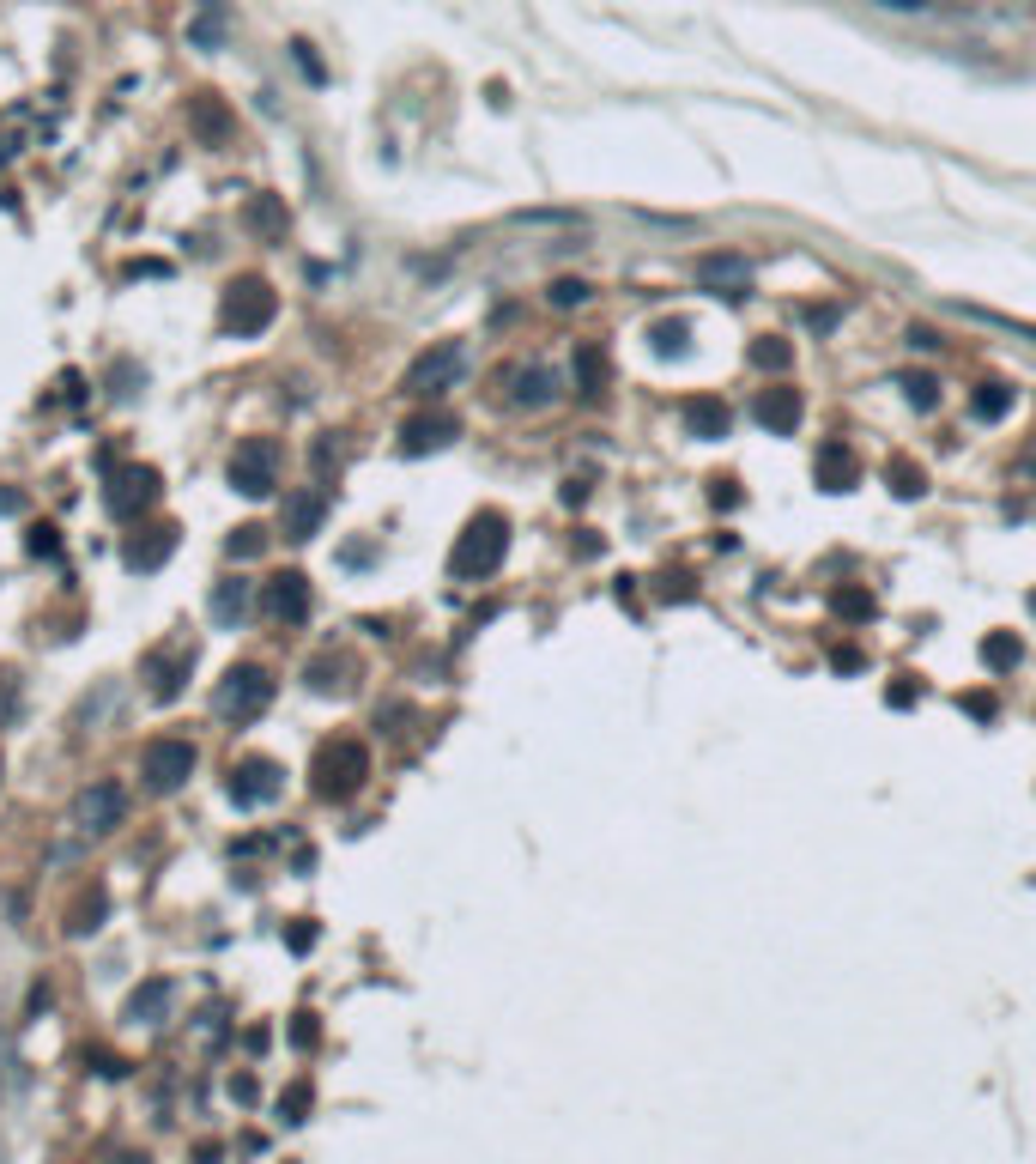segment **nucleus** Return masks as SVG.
Wrapping results in <instances>:
<instances>
[{
	"mask_svg": "<svg viewBox=\"0 0 1036 1164\" xmlns=\"http://www.w3.org/2000/svg\"><path fill=\"white\" fill-rule=\"evenodd\" d=\"M503 552H509V522H503L498 510H479V516L455 534L449 570H455L461 583H485V576L503 565Z\"/></svg>",
	"mask_w": 1036,
	"mask_h": 1164,
	"instance_id": "1",
	"label": "nucleus"
},
{
	"mask_svg": "<svg viewBox=\"0 0 1036 1164\" xmlns=\"http://www.w3.org/2000/svg\"><path fill=\"white\" fill-rule=\"evenodd\" d=\"M273 316H280V298H273V285H267V280H231V285H224L218 328H224L231 340H255V334H267Z\"/></svg>",
	"mask_w": 1036,
	"mask_h": 1164,
	"instance_id": "2",
	"label": "nucleus"
},
{
	"mask_svg": "<svg viewBox=\"0 0 1036 1164\" xmlns=\"http://www.w3.org/2000/svg\"><path fill=\"white\" fill-rule=\"evenodd\" d=\"M364 776H370V752H364V741H327L322 752H316V795L322 801H352L357 788H364Z\"/></svg>",
	"mask_w": 1036,
	"mask_h": 1164,
	"instance_id": "3",
	"label": "nucleus"
},
{
	"mask_svg": "<svg viewBox=\"0 0 1036 1164\" xmlns=\"http://www.w3.org/2000/svg\"><path fill=\"white\" fill-rule=\"evenodd\" d=\"M467 370V353L461 340H436V346H425V353L406 364V394H419V400H430V394H443V388H455Z\"/></svg>",
	"mask_w": 1036,
	"mask_h": 1164,
	"instance_id": "4",
	"label": "nucleus"
},
{
	"mask_svg": "<svg viewBox=\"0 0 1036 1164\" xmlns=\"http://www.w3.org/2000/svg\"><path fill=\"white\" fill-rule=\"evenodd\" d=\"M273 704V673L267 668H231L224 673V686H218V716L224 722H255L261 709Z\"/></svg>",
	"mask_w": 1036,
	"mask_h": 1164,
	"instance_id": "5",
	"label": "nucleus"
},
{
	"mask_svg": "<svg viewBox=\"0 0 1036 1164\" xmlns=\"http://www.w3.org/2000/svg\"><path fill=\"white\" fill-rule=\"evenodd\" d=\"M194 765H201V752H194L188 741H152L140 752V776H145L152 795H177L182 782L194 776Z\"/></svg>",
	"mask_w": 1036,
	"mask_h": 1164,
	"instance_id": "6",
	"label": "nucleus"
},
{
	"mask_svg": "<svg viewBox=\"0 0 1036 1164\" xmlns=\"http://www.w3.org/2000/svg\"><path fill=\"white\" fill-rule=\"evenodd\" d=\"M231 486L243 497H267L273 486H280V443L273 437H249V443H237V456H231Z\"/></svg>",
	"mask_w": 1036,
	"mask_h": 1164,
	"instance_id": "7",
	"label": "nucleus"
},
{
	"mask_svg": "<svg viewBox=\"0 0 1036 1164\" xmlns=\"http://www.w3.org/2000/svg\"><path fill=\"white\" fill-rule=\"evenodd\" d=\"M122 812H128L122 782H91V788H79V801H73V825H79L85 837H104V831L122 825Z\"/></svg>",
	"mask_w": 1036,
	"mask_h": 1164,
	"instance_id": "8",
	"label": "nucleus"
},
{
	"mask_svg": "<svg viewBox=\"0 0 1036 1164\" xmlns=\"http://www.w3.org/2000/svg\"><path fill=\"white\" fill-rule=\"evenodd\" d=\"M286 788V771L273 765V758H243V765H231V782H224V795L237 801V807H261V801H273Z\"/></svg>",
	"mask_w": 1036,
	"mask_h": 1164,
	"instance_id": "9",
	"label": "nucleus"
},
{
	"mask_svg": "<svg viewBox=\"0 0 1036 1164\" xmlns=\"http://www.w3.org/2000/svg\"><path fill=\"white\" fill-rule=\"evenodd\" d=\"M104 503H109V516L134 522L140 510H152V503H158V473H152V467H122V473L109 480Z\"/></svg>",
	"mask_w": 1036,
	"mask_h": 1164,
	"instance_id": "10",
	"label": "nucleus"
},
{
	"mask_svg": "<svg viewBox=\"0 0 1036 1164\" xmlns=\"http://www.w3.org/2000/svg\"><path fill=\"white\" fill-rule=\"evenodd\" d=\"M322 522H327V492L322 486L286 492V503H280V534H286V540H316Z\"/></svg>",
	"mask_w": 1036,
	"mask_h": 1164,
	"instance_id": "11",
	"label": "nucleus"
},
{
	"mask_svg": "<svg viewBox=\"0 0 1036 1164\" xmlns=\"http://www.w3.org/2000/svg\"><path fill=\"white\" fill-rule=\"evenodd\" d=\"M503 383H509V400H515V407H552V400H558V388H564L552 364H515Z\"/></svg>",
	"mask_w": 1036,
	"mask_h": 1164,
	"instance_id": "12",
	"label": "nucleus"
},
{
	"mask_svg": "<svg viewBox=\"0 0 1036 1164\" xmlns=\"http://www.w3.org/2000/svg\"><path fill=\"white\" fill-rule=\"evenodd\" d=\"M461 437V424L449 419V413H419V419L400 424V449L406 456H430V449H443V443H455Z\"/></svg>",
	"mask_w": 1036,
	"mask_h": 1164,
	"instance_id": "13",
	"label": "nucleus"
},
{
	"mask_svg": "<svg viewBox=\"0 0 1036 1164\" xmlns=\"http://www.w3.org/2000/svg\"><path fill=\"white\" fill-rule=\"evenodd\" d=\"M751 419L764 424V431H794V424H800V394L788 383L758 388V394H751Z\"/></svg>",
	"mask_w": 1036,
	"mask_h": 1164,
	"instance_id": "14",
	"label": "nucleus"
},
{
	"mask_svg": "<svg viewBox=\"0 0 1036 1164\" xmlns=\"http://www.w3.org/2000/svg\"><path fill=\"white\" fill-rule=\"evenodd\" d=\"M267 613L273 619H310V576L303 570H286V576H273V589H267Z\"/></svg>",
	"mask_w": 1036,
	"mask_h": 1164,
	"instance_id": "15",
	"label": "nucleus"
},
{
	"mask_svg": "<svg viewBox=\"0 0 1036 1164\" xmlns=\"http://www.w3.org/2000/svg\"><path fill=\"white\" fill-rule=\"evenodd\" d=\"M697 280L715 285L721 298H740L751 285V261L746 255H703V261H697Z\"/></svg>",
	"mask_w": 1036,
	"mask_h": 1164,
	"instance_id": "16",
	"label": "nucleus"
},
{
	"mask_svg": "<svg viewBox=\"0 0 1036 1164\" xmlns=\"http://www.w3.org/2000/svg\"><path fill=\"white\" fill-rule=\"evenodd\" d=\"M188 128H194V134H201L207 146H224L237 122H231V109L218 104L213 92H201V98H188Z\"/></svg>",
	"mask_w": 1036,
	"mask_h": 1164,
	"instance_id": "17",
	"label": "nucleus"
},
{
	"mask_svg": "<svg viewBox=\"0 0 1036 1164\" xmlns=\"http://www.w3.org/2000/svg\"><path fill=\"white\" fill-rule=\"evenodd\" d=\"M188 668H194V649H158L152 655V698H177L182 679H188Z\"/></svg>",
	"mask_w": 1036,
	"mask_h": 1164,
	"instance_id": "18",
	"label": "nucleus"
},
{
	"mask_svg": "<svg viewBox=\"0 0 1036 1164\" xmlns=\"http://www.w3.org/2000/svg\"><path fill=\"white\" fill-rule=\"evenodd\" d=\"M813 473H819V486H824V492H849V486L860 480V461L849 456L843 443H824V449H819V461H813Z\"/></svg>",
	"mask_w": 1036,
	"mask_h": 1164,
	"instance_id": "19",
	"label": "nucleus"
},
{
	"mask_svg": "<svg viewBox=\"0 0 1036 1164\" xmlns=\"http://www.w3.org/2000/svg\"><path fill=\"white\" fill-rule=\"evenodd\" d=\"M249 595H255V589L243 583V576L218 583V589H213V625H218V631H237V625L249 619Z\"/></svg>",
	"mask_w": 1036,
	"mask_h": 1164,
	"instance_id": "20",
	"label": "nucleus"
},
{
	"mask_svg": "<svg viewBox=\"0 0 1036 1164\" xmlns=\"http://www.w3.org/2000/svg\"><path fill=\"white\" fill-rule=\"evenodd\" d=\"M885 486H892L903 503H915V497L928 492V467L909 461V456H892V461H885Z\"/></svg>",
	"mask_w": 1036,
	"mask_h": 1164,
	"instance_id": "21",
	"label": "nucleus"
},
{
	"mask_svg": "<svg viewBox=\"0 0 1036 1164\" xmlns=\"http://www.w3.org/2000/svg\"><path fill=\"white\" fill-rule=\"evenodd\" d=\"M685 424H691L697 437H727V424H734V413H727V400H715V394H703V400H691V407H685Z\"/></svg>",
	"mask_w": 1036,
	"mask_h": 1164,
	"instance_id": "22",
	"label": "nucleus"
},
{
	"mask_svg": "<svg viewBox=\"0 0 1036 1164\" xmlns=\"http://www.w3.org/2000/svg\"><path fill=\"white\" fill-rule=\"evenodd\" d=\"M601 388H607V353H601V346H582V353H576V394L594 400Z\"/></svg>",
	"mask_w": 1036,
	"mask_h": 1164,
	"instance_id": "23",
	"label": "nucleus"
},
{
	"mask_svg": "<svg viewBox=\"0 0 1036 1164\" xmlns=\"http://www.w3.org/2000/svg\"><path fill=\"white\" fill-rule=\"evenodd\" d=\"M170 546H177V528H158L145 546L134 540V546H128V570H158L164 559H170Z\"/></svg>",
	"mask_w": 1036,
	"mask_h": 1164,
	"instance_id": "24",
	"label": "nucleus"
},
{
	"mask_svg": "<svg viewBox=\"0 0 1036 1164\" xmlns=\"http://www.w3.org/2000/svg\"><path fill=\"white\" fill-rule=\"evenodd\" d=\"M746 358L758 364V370H770V377H776V370H788V364H794V346H788L782 334H764V340H751Z\"/></svg>",
	"mask_w": 1036,
	"mask_h": 1164,
	"instance_id": "25",
	"label": "nucleus"
},
{
	"mask_svg": "<svg viewBox=\"0 0 1036 1164\" xmlns=\"http://www.w3.org/2000/svg\"><path fill=\"white\" fill-rule=\"evenodd\" d=\"M969 413L988 419V424L1006 419V413H1012V388H1006V383H982V388H976V400H969Z\"/></svg>",
	"mask_w": 1036,
	"mask_h": 1164,
	"instance_id": "26",
	"label": "nucleus"
},
{
	"mask_svg": "<svg viewBox=\"0 0 1036 1164\" xmlns=\"http://www.w3.org/2000/svg\"><path fill=\"white\" fill-rule=\"evenodd\" d=\"M685 334H691V328H685L680 316H661L655 328H648V346H655L661 358H680L685 353Z\"/></svg>",
	"mask_w": 1036,
	"mask_h": 1164,
	"instance_id": "27",
	"label": "nucleus"
},
{
	"mask_svg": "<svg viewBox=\"0 0 1036 1164\" xmlns=\"http://www.w3.org/2000/svg\"><path fill=\"white\" fill-rule=\"evenodd\" d=\"M982 655H988V668L1012 673V668H1018V655H1025V649H1018V637H1012V631H988V643H982Z\"/></svg>",
	"mask_w": 1036,
	"mask_h": 1164,
	"instance_id": "28",
	"label": "nucleus"
},
{
	"mask_svg": "<svg viewBox=\"0 0 1036 1164\" xmlns=\"http://www.w3.org/2000/svg\"><path fill=\"white\" fill-rule=\"evenodd\" d=\"M830 606H836L843 619H873V595H867L860 583H843V589H830Z\"/></svg>",
	"mask_w": 1036,
	"mask_h": 1164,
	"instance_id": "29",
	"label": "nucleus"
},
{
	"mask_svg": "<svg viewBox=\"0 0 1036 1164\" xmlns=\"http://www.w3.org/2000/svg\"><path fill=\"white\" fill-rule=\"evenodd\" d=\"M164 1001H170V983H145V994H134V1001H128V1013H134V1019H158V1013H164Z\"/></svg>",
	"mask_w": 1036,
	"mask_h": 1164,
	"instance_id": "30",
	"label": "nucleus"
},
{
	"mask_svg": "<svg viewBox=\"0 0 1036 1164\" xmlns=\"http://www.w3.org/2000/svg\"><path fill=\"white\" fill-rule=\"evenodd\" d=\"M903 394H909V407H915V413H928L933 400H939V383H933V377H922V370H909V377H903Z\"/></svg>",
	"mask_w": 1036,
	"mask_h": 1164,
	"instance_id": "31",
	"label": "nucleus"
},
{
	"mask_svg": "<svg viewBox=\"0 0 1036 1164\" xmlns=\"http://www.w3.org/2000/svg\"><path fill=\"white\" fill-rule=\"evenodd\" d=\"M249 225H255V231H286V207H280L273 195H261V201L249 207Z\"/></svg>",
	"mask_w": 1036,
	"mask_h": 1164,
	"instance_id": "32",
	"label": "nucleus"
},
{
	"mask_svg": "<svg viewBox=\"0 0 1036 1164\" xmlns=\"http://www.w3.org/2000/svg\"><path fill=\"white\" fill-rule=\"evenodd\" d=\"M515 225H558V231H576L582 225V212H515Z\"/></svg>",
	"mask_w": 1036,
	"mask_h": 1164,
	"instance_id": "33",
	"label": "nucleus"
},
{
	"mask_svg": "<svg viewBox=\"0 0 1036 1164\" xmlns=\"http://www.w3.org/2000/svg\"><path fill=\"white\" fill-rule=\"evenodd\" d=\"M261 546H267V534H261V528H237V534H231V546H224V552H231V559H255Z\"/></svg>",
	"mask_w": 1036,
	"mask_h": 1164,
	"instance_id": "34",
	"label": "nucleus"
},
{
	"mask_svg": "<svg viewBox=\"0 0 1036 1164\" xmlns=\"http://www.w3.org/2000/svg\"><path fill=\"white\" fill-rule=\"evenodd\" d=\"M552 304H558V310H576V304H588V285H582V280H558V285H552Z\"/></svg>",
	"mask_w": 1036,
	"mask_h": 1164,
	"instance_id": "35",
	"label": "nucleus"
},
{
	"mask_svg": "<svg viewBox=\"0 0 1036 1164\" xmlns=\"http://www.w3.org/2000/svg\"><path fill=\"white\" fill-rule=\"evenodd\" d=\"M830 668H836V673H860V668H867V655H860L855 643H836V649H830Z\"/></svg>",
	"mask_w": 1036,
	"mask_h": 1164,
	"instance_id": "36",
	"label": "nucleus"
},
{
	"mask_svg": "<svg viewBox=\"0 0 1036 1164\" xmlns=\"http://www.w3.org/2000/svg\"><path fill=\"white\" fill-rule=\"evenodd\" d=\"M710 503H715V510H734V503H740V480H727V473L710 480Z\"/></svg>",
	"mask_w": 1036,
	"mask_h": 1164,
	"instance_id": "37",
	"label": "nucleus"
},
{
	"mask_svg": "<svg viewBox=\"0 0 1036 1164\" xmlns=\"http://www.w3.org/2000/svg\"><path fill=\"white\" fill-rule=\"evenodd\" d=\"M964 709L976 716V722H994V716H1001V704H994L988 692H964Z\"/></svg>",
	"mask_w": 1036,
	"mask_h": 1164,
	"instance_id": "38",
	"label": "nucleus"
},
{
	"mask_svg": "<svg viewBox=\"0 0 1036 1164\" xmlns=\"http://www.w3.org/2000/svg\"><path fill=\"white\" fill-rule=\"evenodd\" d=\"M55 546H61L55 528H31V552H36V559H55Z\"/></svg>",
	"mask_w": 1036,
	"mask_h": 1164,
	"instance_id": "39",
	"label": "nucleus"
},
{
	"mask_svg": "<svg viewBox=\"0 0 1036 1164\" xmlns=\"http://www.w3.org/2000/svg\"><path fill=\"white\" fill-rule=\"evenodd\" d=\"M291 55H297V68L310 73V79H322V61H316V49H310V43H291Z\"/></svg>",
	"mask_w": 1036,
	"mask_h": 1164,
	"instance_id": "40",
	"label": "nucleus"
},
{
	"mask_svg": "<svg viewBox=\"0 0 1036 1164\" xmlns=\"http://www.w3.org/2000/svg\"><path fill=\"white\" fill-rule=\"evenodd\" d=\"M909 346H915V353H933V346H939V334H933V328H922V321H915V328H909Z\"/></svg>",
	"mask_w": 1036,
	"mask_h": 1164,
	"instance_id": "41",
	"label": "nucleus"
},
{
	"mask_svg": "<svg viewBox=\"0 0 1036 1164\" xmlns=\"http://www.w3.org/2000/svg\"><path fill=\"white\" fill-rule=\"evenodd\" d=\"M885 704L909 709V704H915V686H909V679H903V686H892V692H885Z\"/></svg>",
	"mask_w": 1036,
	"mask_h": 1164,
	"instance_id": "42",
	"label": "nucleus"
},
{
	"mask_svg": "<svg viewBox=\"0 0 1036 1164\" xmlns=\"http://www.w3.org/2000/svg\"><path fill=\"white\" fill-rule=\"evenodd\" d=\"M885 6H897V12H922L928 0H885Z\"/></svg>",
	"mask_w": 1036,
	"mask_h": 1164,
	"instance_id": "43",
	"label": "nucleus"
},
{
	"mask_svg": "<svg viewBox=\"0 0 1036 1164\" xmlns=\"http://www.w3.org/2000/svg\"><path fill=\"white\" fill-rule=\"evenodd\" d=\"M1031 613H1036V595H1031Z\"/></svg>",
	"mask_w": 1036,
	"mask_h": 1164,
	"instance_id": "44",
	"label": "nucleus"
}]
</instances>
